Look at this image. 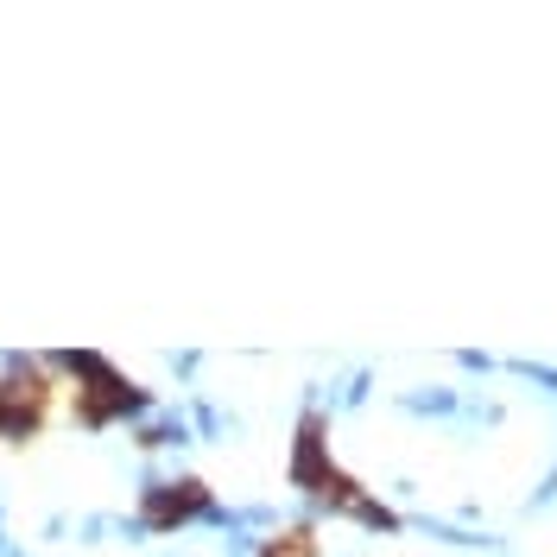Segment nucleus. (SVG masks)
<instances>
[{"mask_svg": "<svg viewBox=\"0 0 557 557\" xmlns=\"http://www.w3.org/2000/svg\"><path fill=\"white\" fill-rule=\"evenodd\" d=\"M203 507H209L203 482H165V487H152V494H146L139 520L152 525V532H165V525H177V520H197Z\"/></svg>", "mask_w": 557, "mask_h": 557, "instance_id": "f03ea898", "label": "nucleus"}, {"mask_svg": "<svg viewBox=\"0 0 557 557\" xmlns=\"http://www.w3.org/2000/svg\"><path fill=\"white\" fill-rule=\"evenodd\" d=\"M45 406H51V386L38 381L33 368L13 374V381H0V437H26V431H38Z\"/></svg>", "mask_w": 557, "mask_h": 557, "instance_id": "f257e3e1", "label": "nucleus"}, {"mask_svg": "<svg viewBox=\"0 0 557 557\" xmlns=\"http://www.w3.org/2000/svg\"><path fill=\"white\" fill-rule=\"evenodd\" d=\"M260 557H317V539L311 532H285V539H273Z\"/></svg>", "mask_w": 557, "mask_h": 557, "instance_id": "7ed1b4c3", "label": "nucleus"}]
</instances>
